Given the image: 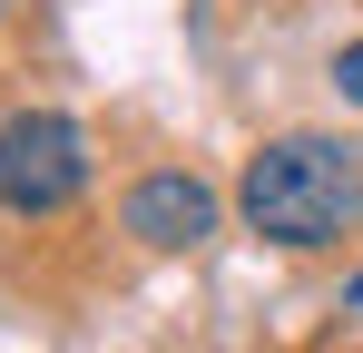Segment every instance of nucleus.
I'll use <instances>...</instances> for the list:
<instances>
[{
    "label": "nucleus",
    "instance_id": "1",
    "mask_svg": "<svg viewBox=\"0 0 363 353\" xmlns=\"http://www.w3.org/2000/svg\"><path fill=\"white\" fill-rule=\"evenodd\" d=\"M236 216L265 235V245H295V255L344 245V235L363 226V157L344 138H314V128L265 138V147L245 157V176H236Z\"/></svg>",
    "mask_w": 363,
    "mask_h": 353
},
{
    "label": "nucleus",
    "instance_id": "2",
    "mask_svg": "<svg viewBox=\"0 0 363 353\" xmlns=\"http://www.w3.org/2000/svg\"><path fill=\"white\" fill-rule=\"evenodd\" d=\"M89 186V138L60 108H20L0 118V216H60Z\"/></svg>",
    "mask_w": 363,
    "mask_h": 353
},
{
    "label": "nucleus",
    "instance_id": "3",
    "mask_svg": "<svg viewBox=\"0 0 363 353\" xmlns=\"http://www.w3.org/2000/svg\"><path fill=\"white\" fill-rule=\"evenodd\" d=\"M216 216H226V206H216V186H206V176H186V167H147V176L118 196V226L138 235V245H157V255L206 245Z\"/></svg>",
    "mask_w": 363,
    "mask_h": 353
},
{
    "label": "nucleus",
    "instance_id": "5",
    "mask_svg": "<svg viewBox=\"0 0 363 353\" xmlns=\"http://www.w3.org/2000/svg\"><path fill=\"white\" fill-rule=\"evenodd\" d=\"M354 304H363V275H354Z\"/></svg>",
    "mask_w": 363,
    "mask_h": 353
},
{
    "label": "nucleus",
    "instance_id": "4",
    "mask_svg": "<svg viewBox=\"0 0 363 353\" xmlns=\"http://www.w3.org/2000/svg\"><path fill=\"white\" fill-rule=\"evenodd\" d=\"M334 89H344V108H363V40L334 50Z\"/></svg>",
    "mask_w": 363,
    "mask_h": 353
}]
</instances>
